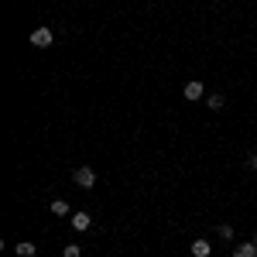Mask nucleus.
<instances>
[{
	"label": "nucleus",
	"mask_w": 257,
	"mask_h": 257,
	"mask_svg": "<svg viewBox=\"0 0 257 257\" xmlns=\"http://www.w3.org/2000/svg\"><path fill=\"white\" fill-rule=\"evenodd\" d=\"M72 182H76L79 189H93V185H96V172L82 165V168H76V172H72Z\"/></svg>",
	"instance_id": "nucleus-1"
},
{
	"label": "nucleus",
	"mask_w": 257,
	"mask_h": 257,
	"mask_svg": "<svg viewBox=\"0 0 257 257\" xmlns=\"http://www.w3.org/2000/svg\"><path fill=\"white\" fill-rule=\"evenodd\" d=\"M52 41H55V35H52L48 28H35V31H31V45H35V48H48Z\"/></svg>",
	"instance_id": "nucleus-2"
},
{
	"label": "nucleus",
	"mask_w": 257,
	"mask_h": 257,
	"mask_svg": "<svg viewBox=\"0 0 257 257\" xmlns=\"http://www.w3.org/2000/svg\"><path fill=\"white\" fill-rule=\"evenodd\" d=\"M89 226H93V216H89V213H72V230H89Z\"/></svg>",
	"instance_id": "nucleus-3"
},
{
	"label": "nucleus",
	"mask_w": 257,
	"mask_h": 257,
	"mask_svg": "<svg viewBox=\"0 0 257 257\" xmlns=\"http://www.w3.org/2000/svg\"><path fill=\"white\" fill-rule=\"evenodd\" d=\"M209 254H213L209 240H192V257H209Z\"/></svg>",
	"instance_id": "nucleus-4"
},
{
	"label": "nucleus",
	"mask_w": 257,
	"mask_h": 257,
	"mask_svg": "<svg viewBox=\"0 0 257 257\" xmlns=\"http://www.w3.org/2000/svg\"><path fill=\"white\" fill-rule=\"evenodd\" d=\"M14 250H18V257H35V254H38V247H35L31 240H18Z\"/></svg>",
	"instance_id": "nucleus-5"
},
{
	"label": "nucleus",
	"mask_w": 257,
	"mask_h": 257,
	"mask_svg": "<svg viewBox=\"0 0 257 257\" xmlns=\"http://www.w3.org/2000/svg\"><path fill=\"white\" fill-rule=\"evenodd\" d=\"M185 99H202V82L199 79L185 82Z\"/></svg>",
	"instance_id": "nucleus-6"
},
{
	"label": "nucleus",
	"mask_w": 257,
	"mask_h": 257,
	"mask_svg": "<svg viewBox=\"0 0 257 257\" xmlns=\"http://www.w3.org/2000/svg\"><path fill=\"white\" fill-rule=\"evenodd\" d=\"M48 213H52V216H69V202H65V199H55V202L48 206Z\"/></svg>",
	"instance_id": "nucleus-7"
},
{
	"label": "nucleus",
	"mask_w": 257,
	"mask_h": 257,
	"mask_svg": "<svg viewBox=\"0 0 257 257\" xmlns=\"http://www.w3.org/2000/svg\"><path fill=\"white\" fill-rule=\"evenodd\" d=\"M233 257H257V243L250 240V243H240L237 250H233Z\"/></svg>",
	"instance_id": "nucleus-8"
},
{
	"label": "nucleus",
	"mask_w": 257,
	"mask_h": 257,
	"mask_svg": "<svg viewBox=\"0 0 257 257\" xmlns=\"http://www.w3.org/2000/svg\"><path fill=\"white\" fill-rule=\"evenodd\" d=\"M223 103H226V99H223V93H213V96L206 99V106H209V110H223Z\"/></svg>",
	"instance_id": "nucleus-9"
},
{
	"label": "nucleus",
	"mask_w": 257,
	"mask_h": 257,
	"mask_svg": "<svg viewBox=\"0 0 257 257\" xmlns=\"http://www.w3.org/2000/svg\"><path fill=\"white\" fill-rule=\"evenodd\" d=\"M62 257H82V250H79V247H76V243H69V247L62 250Z\"/></svg>",
	"instance_id": "nucleus-10"
},
{
	"label": "nucleus",
	"mask_w": 257,
	"mask_h": 257,
	"mask_svg": "<svg viewBox=\"0 0 257 257\" xmlns=\"http://www.w3.org/2000/svg\"><path fill=\"white\" fill-rule=\"evenodd\" d=\"M219 237H223V240H233V226H230V223H223V226H219Z\"/></svg>",
	"instance_id": "nucleus-11"
},
{
	"label": "nucleus",
	"mask_w": 257,
	"mask_h": 257,
	"mask_svg": "<svg viewBox=\"0 0 257 257\" xmlns=\"http://www.w3.org/2000/svg\"><path fill=\"white\" fill-rule=\"evenodd\" d=\"M250 165H254V168H257V155H254V158H250Z\"/></svg>",
	"instance_id": "nucleus-12"
}]
</instances>
